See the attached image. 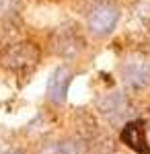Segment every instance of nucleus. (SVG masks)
Returning a JSON list of instances; mask_svg holds the SVG:
<instances>
[{
  "label": "nucleus",
  "mask_w": 150,
  "mask_h": 154,
  "mask_svg": "<svg viewBox=\"0 0 150 154\" xmlns=\"http://www.w3.org/2000/svg\"><path fill=\"white\" fill-rule=\"evenodd\" d=\"M95 113L109 130H121L136 115L134 99L127 91H107L95 99Z\"/></svg>",
  "instance_id": "obj_5"
},
{
  "label": "nucleus",
  "mask_w": 150,
  "mask_h": 154,
  "mask_svg": "<svg viewBox=\"0 0 150 154\" xmlns=\"http://www.w3.org/2000/svg\"><path fill=\"white\" fill-rule=\"evenodd\" d=\"M89 154H115L117 152V138L113 131L99 125L97 130L89 136Z\"/></svg>",
  "instance_id": "obj_9"
},
{
  "label": "nucleus",
  "mask_w": 150,
  "mask_h": 154,
  "mask_svg": "<svg viewBox=\"0 0 150 154\" xmlns=\"http://www.w3.org/2000/svg\"><path fill=\"white\" fill-rule=\"evenodd\" d=\"M43 60V45L29 35H14L0 39V70L23 76L33 72Z\"/></svg>",
  "instance_id": "obj_2"
},
{
  "label": "nucleus",
  "mask_w": 150,
  "mask_h": 154,
  "mask_svg": "<svg viewBox=\"0 0 150 154\" xmlns=\"http://www.w3.org/2000/svg\"><path fill=\"white\" fill-rule=\"evenodd\" d=\"M121 140L138 154H150L148 142H146V130H144V121L132 119L121 128Z\"/></svg>",
  "instance_id": "obj_8"
},
{
  "label": "nucleus",
  "mask_w": 150,
  "mask_h": 154,
  "mask_svg": "<svg viewBox=\"0 0 150 154\" xmlns=\"http://www.w3.org/2000/svg\"><path fill=\"white\" fill-rule=\"evenodd\" d=\"M92 41L84 33L78 21H62L45 37V48L52 58L60 60V64L76 66L89 56Z\"/></svg>",
  "instance_id": "obj_1"
},
{
  "label": "nucleus",
  "mask_w": 150,
  "mask_h": 154,
  "mask_svg": "<svg viewBox=\"0 0 150 154\" xmlns=\"http://www.w3.org/2000/svg\"><path fill=\"white\" fill-rule=\"evenodd\" d=\"M2 154H25L23 148H11V150H6V152H2Z\"/></svg>",
  "instance_id": "obj_12"
},
{
  "label": "nucleus",
  "mask_w": 150,
  "mask_h": 154,
  "mask_svg": "<svg viewBox=\"0 0 150 154\" xmlns=\"http://www.w3.org/2000/svg\"><path fill=\"white\" fill-rule=\"evenodd\" d=\"M74 74H76V66H70V64H58L52 70L45 84V101L52 107H62L66 103Z\"/></svg>",
  "instance_id": "obj_6"
},
{
  "label": "nucleus",
  "mask_w": 150,
  "mask_h": 154,
  "mask_svg": "<svg viewBox=\"0 0 150 154\" xmlns=\"http://www.w3.org/2000/svg\"><path fill=\"white\" fill-rule=\"evenodd\" d=\"M37 154H60V140H43L37 148Z\"/></svg>",
  "instance_id": "obj_11"
},
{
  "label": "nucleus",
  "mask_w": 150,
  "mask_h": 154,
  "mask_svg": "<svg viewBox=\"0 0 150 154\" xmlns=\"http://www.w3.org/2000/svg\"><path fill=\"white\" fill-rule=\"evenodd\" d=\"M27 0H0V39L19 35Z\"/></svg>",
  "instance_id": "obj_7"
},
{
  "label": "nucleus",
  "mask_w": 150,
  "mask_h": 154,
  "mask_svg": "<svg viewBox=\"0 0 150 154\" xmlns=\"http://www.w3.org/2000/svg\"><path fill=\"white\" fill-rule=\"evenodd\" d=\"M117 78L130 95L150 88V49L132 48L117 62Z\"/></svg>",
  "instance_id": "obj_4"
},
{
  "label": "nucleus",
  "mask_w": 150,
  "mask_h": 154,
  "mask_svg": "<svg viewBox=\"0 0 150 154\" xmlns=\"http://www.w3.org/2000/svg\"><path fill=\"white\" fill-rule=\"evenodd\" d=\"M60 154H89V144L78 134H70L60 140Z\"/></svg>",
  "instance_id": "obj_10"
},
{
  "label": "nucleus",
  "mask_w": 150,
  "mask_h": 154,
  "mask_svg": "<svg viewBox=\"0 0 150 154\" xmlns=\"http://www.w3.org/2000/svg\"><path fill=\"white\" fill-rule=\"evenodd\" d=\"M123 17L119 0H84L80 8V25L92 43L107 41L117 31Z\"/></svg>",
  "instance_id": "obj_3"
}]
</instances>
